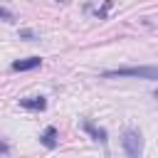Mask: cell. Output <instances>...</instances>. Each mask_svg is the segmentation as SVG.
Returning <instances> with one entry per match:
<instances>
[{
    "label": "cell",
    "instance_id": "1",
    "mask_svg": "<svg viewBox=\"0 0 158 158\" xmlns=\"http://www.w3.org/2000/svg\"><path fill=\"white\" fill-rule=\"evenodd\" d=\"M101 77H106V79H114V77H138V79L156 81L158 79V69L156 67H121V69H106Z\"/></svg>",
    "mask_w": 158,
    "mask_h": 158
},
{
    "label": "cell",
    "instance_id": "2",
    "mask_svg": "<svg viewBox=\"0 0 158 158\" xmlns=\"http://www.w3.org/2000/svg\"><path fill=\"white\" fill-rule=\"evenodd\" d=\"M121 146H123V151H126V156H128V158H141V151H143V138H141V133H138V131L128 128V131H123Z\"/></svg>",
    "mask_w": 158,
    "mask_h": 158
},
{
    "label": "cell",
    "instance_id": "3",
    "mask_svg": "<svg viewBox=\"0 0 158 158\" xmlns=\"http://www.w3.org/2000/svg\"><path fill=\"white\" fill-rule=\"evenodd\" d=\"M20 106L27 109V111H44L47 99L44 96H27V99H20Z\"/></svg>",
    "mask_w": 158,
    "mask_h": 158
},
{
    "label": "cell",
    "instance_id": "4",
    "mask_svg": "<svg viewBox=\"0 0 158 158\" xmlns=\"http://www.w3.org/2000/svg\"><path fill=\"white\" fill-rule=\"evenodd\" d=\"M42 64L40 57H27V59H17L12 62V72H30V69H37Z\"/></svg>",
    "mask_w": 158,
    "mask_h": 158
},
{
    "label": "cell",
    "instance_id": "5",
    "mask_svg": "<svg viewBox=\"0 0 158 158\" xmlns=\"http://www.w3.org/2000/svg\"><path fill=\"white\" fill-rule=\"evenodd\" d=\"M81 126H84V131H86V133H89V136H91L94 141H101V143H106V131H104V128L94 126L91 121H84Z\"/></svg>",
    "mask_w": 158,
    "mask_h": 158
},
{
    "label": "cell",
    "instance_id": "6",
    "mask_svg": "<svg viewBox=\"0 0 158 158\" xmlns=\"http://www.w3.org/2000/svg\"><path fill=\"white\" fill-rule=\"evenodd\" d=\"M40 141H42V146L54 148V146H57V128H54V126H47V128H44V133L40 136Z\"/></svg>",
    "mask_w": 158,
    "mask_h": 158
},
{
    "label": "cell",
    "instance_id": "7",
    "mask_svg": "<svg viewBox=\"0 0 158 158\" xmlns=\"http://www.w3.org/2000/svg\"><path fill=\"white\" fill-rule=\"evenodd\" d=\"M111 7H114V0H104V5L94 10L96 20H106V15H109V10H111Z\"/></svg>",
    "mask_w": 158,
    "mask_h": 158
},
{
    "label": "cell",
    "instance_id": "8",
    "mask_svg": "<svg viewBox=\"0 0 158 158\" xmlns=\"http://www.w3.org/2000/svg\"><path fill=\"white\" fill-rule=\"evenodd\" d=\"M0 20H2V22H12V20H15V15H12L7 7H2V5H0Z\"/></svg>",
    "mask_w": 158,
    "mask_h": 158
},
{
    "label": "cell",
    "instance_id": "9",
    "mask_svg": "<svg viewBox=\"0 0 158 158\" xmlns=\"http://www.w3.org/2000/svg\"><path fill=\"white\" fill-rule=\"evenodd\" d=\"M0 153H2V156H7V153H10V146H7L5 141H0Z\"/></svg>",
    "mask_w": 158,
    "mask_h": 158
},
{
    "label": "cell",
    "instance_id": "10",
    "mask_svg": "<svg viewBox=\"0 0 158 158\" xmlns=\"http://www.w3.org/2000/svg\"><path fill=\"white\" fill-rule=\"evenodd\" d=\"M59 2H67V0H59Z\"/></svg>",
    "mask_w": 158,
    "mask_h": 158
}]
</instances>
